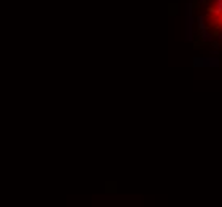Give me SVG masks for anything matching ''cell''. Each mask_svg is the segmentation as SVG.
Masks as SVG:
<instances>
[{
	"instance_id": "6da1fadb",
	"label": "cell",
	"mask_w": 222,
	"mask_h": 207,
	"mask_svg": "<svg viewBox=\"0 0 222 207\" xmlns=\"http://www.w3.org/2000/svg\"><path fill=\"white\" fill-rule=\"evenodd\" d=\"M219 40H222V35H219Z\"/></svg>"
}]
</instances>
